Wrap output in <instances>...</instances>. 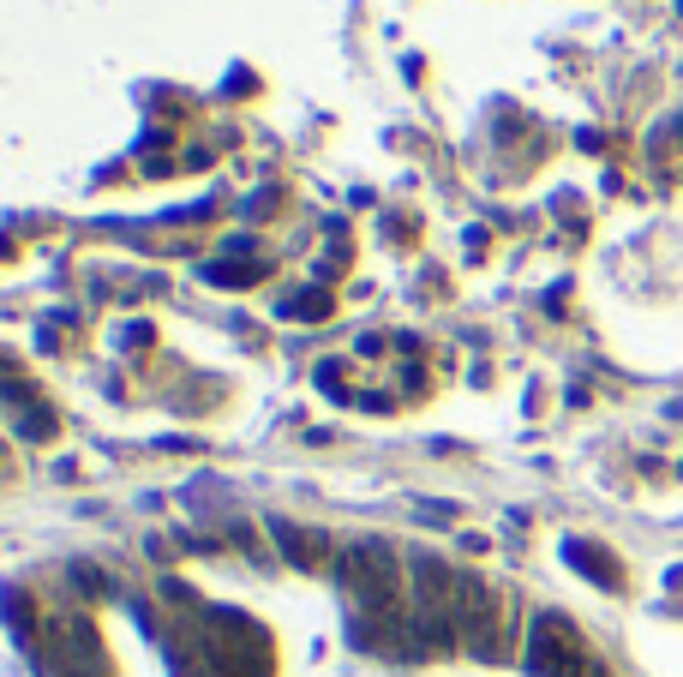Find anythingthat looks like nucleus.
<instances>
[{
    "mask_svg": "<svg viewBox=\"0 0 683 677\" xmlns=\"http://www.w3.org/2000/svg\"><path fill=\"white\" fill-rule=\"evenodd\" d=\"M336 576H342V588H348L372 618H396V594H402V582H396V558H390V546H378V540L348 546V552L336 558Z\"/></svg>",
    "mask_w": 683,
    "mask_h": 677,
    "instance_id": "1",
    "label": "nucleus"
},
{
    "mask_svg": "<svg viewBox=\"0 0 683 677\" xmlns=\"http://www.w3.org/2000/svg\"><path fill=\"white\" fill-rule=\"evenodd\" d=\"M528 672L540 677H600V666L588 660V648H582V636L564 624V618H534V630H528Z\"/></svg>",
    "mask_w": 683,
    "mask_h": 677,
    "instance_id": "2",
    "label": "nucleus"
},
{
    "mask_svg": "<svg viewBox=\"0 0 683 677\" xmlns=\"http://www.w3.org/2000/svg\"><path fill=\"white\" fill-rule=\"evenodd\" d=\"M276 540H282V552H288L300 570H324V564H330V540H324V534H312V528L276 522Z\"/></svg>",
    "mask_w": 683,
    "mask_h": 677,
    "instance_id": "3",
    "label": "nucleus"
},
{
    "mask_svg": "<svg viewBox=\"0 0 683 677\" xmlns=\"http://www.w3.org/2000/svg\"><path fill=\"white\" fill-rule=\"evenodd\" d=\"M564 558H570L576 570H588L600 588H618V582H624V570H618V564H612L600 546H588V540H570V546H564Z\"/></svg>",
    "mask_w": 683,
    "mask_h": 677,
    "instance_id": "4",
    "label": "nucleus"
},
{
    "mask_svg": "<svg viewBox=\"0 0 683 677\" xmlns=\"http://www.w3.org/2000/svg\"><path fill=\"white\" fill-rule=\"evenodd\" d=\"M330 312V294H294L282 300V318H324Z\"/></svg>",
    "mask_w": 683,
    "mask_h": 677,
    "instance_id": "5",
    "label": "nucleus"
}]
</instances>
